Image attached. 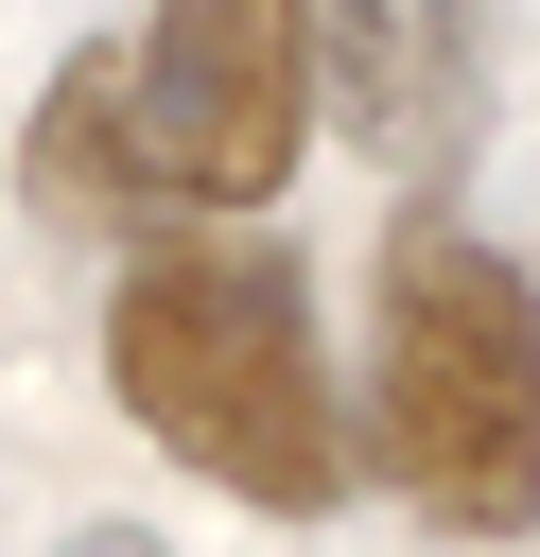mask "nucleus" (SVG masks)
I'll list each match as a JSON object with an SVG mask.
<instances>
[{
  "instance_id": "obj_1",
  "label": "nucleus",
  "mask_w": 540,
  "mask_h": 557,
  "mask_svg": "<svg viewBox=\"0 0 540 557\" xmlns=\"http://www.w3.org/2000/svg\"><path fill=\"white\" fill-rule=\"evenodd\" d=\"M105 383L174 470H209L279 522H314L348 487V400L314 366V278L279 244H157L105 296Z\"/></svg>"
},
{
  "instance_id": "obj_2",
  "label": "nucleus",
  "mask_w": 540,
  "mask_h": 557,
  "mask_svg": "<svg viewBox=\"0 0 540 557\" xmlns=\"http://www.w3.org/2000/svg\"><path fill=\"white\" fill-rule=\"evenodd\" d=\"M314 0H157L139 52H70L35 104V191L261 209L314 139Z\"/></svg>"
},
{
  "instance_id": "obj_3",
  "label": "nucleus",
  "mask_w": 540,
  "mask_h": 557,
  "mask_svg": "<svg viewBox=\"0 0 540 557\" xmlns=\"http://www.w3.org/2000/svg\"><path fill=\"white\" fill-rule=\"evenodd\" d=\"M366 470L453 540H523L540 522V296H523L505 244L401 226L383 366H366Z\"/></svg>"
},
{
  "instance_id": "obj_4",
  "label": "nucleus",
  "mask_w": 540,
  "mask_h": 557,
  "mask_svg": "<svg viewBox=\"0 0 540 557\" xmlns=\"http://www.w3.org/2000/svg\"><path fill=\"white\" fill-rule=\"evenodd\" d=\"M470 52H488V0H331V87L383 157H453Z\"/></svg>"
},
{
  "instance_id": "obj_5",
  "label": "nucleus",
  "mask_w": 540,
  "mask_h": 557,
  "mask_svg": "<svg viewBox=\"0 0 540 557\" xmlns=\"http://www.w3.org/2000/svg\"><path fill=\"white\" fill-rule=\"evenodd\" d=\"M52 557H157V540H139V522H70Z\"/></svg>"
}]
</instances>
